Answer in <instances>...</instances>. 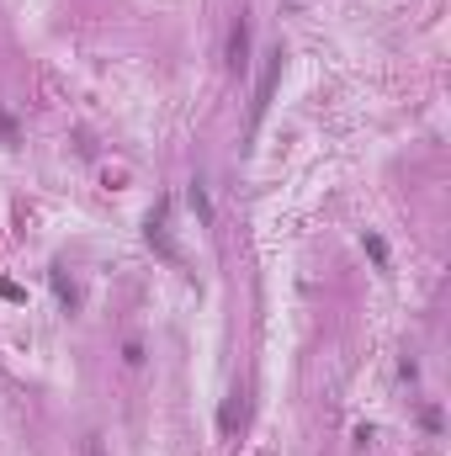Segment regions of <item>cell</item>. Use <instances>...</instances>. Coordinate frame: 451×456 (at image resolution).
I'll list each match as a JSON object with an SVG mask.
<instances>
[{
  "label": "cell",
  "mask_w": 451,
  "mask_h": 456,
  "mask_svg": "<svg viewBox=\"0 0 451 456\" xmlns=\"http://www.w3.org/2000/svg\"><path fill=\"white\" fill-rule=\"evenodd\" d=\"M276 80H281V48L266 59V74H261V85H255V101H250V128H261V117H266L271 96H276Z\"/></svg>",
  "instance_id": "1"
},
{
  "label": "cell",
  "mask_w": 451,
  "mask_h": 456,
  "mask_svg": "<svg viewBox=\"0 0 451 456\" xmlns=\"http://www.w3.org/2000/svg\"><path fill=\"white\" fill-rule=\"evenodd\" d=\"M0 297H6V303H21V297H27V292H21L16 282H0Z\"/></svg>",
  "instance_id": "4"
},
{
  "label": "cell",
  "mask_w": 451,
  "mask_h": 456,
  "mask_svg": "<svg viewBox=\"0 0 451 456\" xmlns=\"http://www.w3.org/2000/svg\"><path fill=\"white\" fill-rule=\"evenodd\" d=\"M361 244H366V255H371V260H377V271H388V244H382L377 233H366V239H361Z\"/></svg>",
  "instance_id": "3"
},
{
  "label": "cell",
  "mask_w": 451,
  "mask_h": 456,
  "mask_svg": "<svg viewBox=\"0 0 451 456\" xmlns=\"http://www.w3.org/2000/svg\"><path fill=\"white\" fill-rule=\"evenodd\" d=\"M244 53H250V21H234V32H229V64L234 69H244Z\"/></svg>",
  "instance_id": "2"
}]
</instances>
